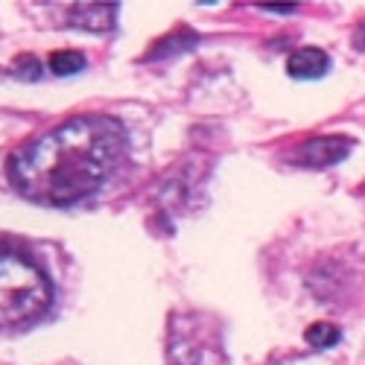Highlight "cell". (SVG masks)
<instances>
[{"instance_id":"cell-9","label":"cell","mask_w":365,"mask_h":365,"mask_svg":"<svg viewBox=\"0 0 365 365\" xmlns=\"http://www.w3.org/2000/svg\"><path fill=\"white\" fill-rule=\"evenodd\" d=\"M266 12H278V15H289V12H295V6H263Z\"/></svg>"},{"instance_id":"cell-4","label":"cell","mask_w":365,"mask_h":365,"mask_svg":"<svg viewBox=\"0 0 365 365\" xmlns=\"http://www.w3.org/2000/svg\"><path fill=\"white\" fill-rule=\"evenodd\" d=\"M330 71V56L319 47H301L287 58V73L292 79H319Z\"/></svg>"},{"instance_id":"cell-7","label":"cell","mask_w":365,"mask_h":365,"mask_svg":"<svg viewBox=\"0 0 365 365\" xmlns=\"http://www.w3.org/2000/svg\"><path fill=\"white\" fill-rule=\"evenodd\" d=\"M304 339H307L313 348L324 351V348H333V345L339 342V330L333 327V324H327V322H319V324H310V327H307Z\"/></svg>"},{"instance_id":"cell-6","label":"cell","mask_w":365,"mask_h":365,"mask_svg":"<svg viewBox=\"0 0 365 365\" xmlns=\"http://www.w3.org/2000/svg\"><path fill=\"white\" fill-rule=\"evenodd\" d=\"M85 68V56L76 53V50H58L50 56V71L56 76H73Z\"/></svg>"},{"instance_id":"cell-2","label":"cell","mask_w":365,"mask_h":365,"mask_svg":"<svg viewBox=\"0 0 365 365\" xmlns=\"http://www.w3.org/2000/svg\"><path fill=\"white\" fill-rule=\"evenodd\" d=\"M53 304V287L44 272L21 252L0 246V324L38 319Z\"/></svg>"},{"instance_id":"cell-8","label":"cell","mask_w":365,"mask_h":365,"mask_svg":"<svg viewBox=\"0 0 365 365\" xmlns=\"http://www.w3.org/2000/svg\"><path fill=\"white\" fill-rule=\"evenodd\" d=\"M354 47H359V50H365V21L356 26V33H354Z\"/></svg>"},{"instance_id":"cell-3","label":"cell","mask_w":365,"mask_h":365,"mask_svg":"<svg viewBox=\"0 0 365 365\" xmlns=\"http://www.w3.org/2000/svg\"><path fill=\"white\" fill-rule=\"evenodd\" d=\"M354 149V140L348 138H310L304 140L298 149H295V164H304V167H330V164H339L351 155Z\"/></svg>"},{"instance_id":"cell-5","label":"cell","mask_w":365,"mask_h":365,"mask_svg":"<svg viewBox=\"0 0 365 365\" xmlns=\"http://www.w3.org/2000/svg\"><path fill=\"white\" fill-rule=\"evenodd\" d=\"M117 21V6L114 4H79L71 6V24L91 29V33H103V29H111Z\"/></svg>"},{"instance_id":"cell-1","label":"cell","mask_w":365,"mask_h":365,"mask_svg":"<svg viewBox=\"0 0 365 365\" xmlns=\"http://www.w3.org/2000/svg\"><path fill=\"white\" fill-rule=\"evenodd\" d=\"M126 132L114 117L82 114L24 146L9 161L21 196L38 205H73L114 173Z\"/></svg>"}]
</instances>
